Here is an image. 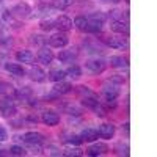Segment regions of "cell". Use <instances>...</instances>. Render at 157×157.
I'll use <instances>...</instances> for the list:
<instances>
[{"label":"cell","instance_id":"cell-22","mask_svg":"<svg viewBox=\"0 0 157 157\" xmlns=\"http://www.w3.org/2000/svg\"><path fill=\"white\" fill-rule=\"evenodd\" d=\"M80 137L83 138V141H98V138H99V135H98V129L86 127L83 132H82Z\"/></svg>","mask_w":157,"mask_h":157},{"label":"cell","instance_id":"cell-11","mask_svg":"<svg viewBox=\"0 0 157 157\" xmlns=\"http://www.w3.org/2000/svg\"><path fill=\"white\" fill-rule=\"evenodd\" d=\"M14 57H16V60H17L19 63L35 64V55H33V52H32V50H27V49H24V50H17Z\"/></svg>","mask_w":157,"mask_h":157},{"label":"cell","instance_id":"cell-31","mask_svg":"<svg viewBox=\"0 0 157 157\" xmlns=\"http://www.w3.org/2000/svg\"><path fill=\"white\" fill-rule=\"evenodd\" d=\"M64 110H66V113L68 115H74V116H80L82 115V110L80 109H77L75 105H64Z\"/></svg>","mask_w":157,"mask_h":157},{"label":"cell","instance_id":"cell-24","mask_svg":"<svg viewBox=\"0 0 157 157\" xmlns=\"http://www.w3.org/2000/svg\"><path fill=\"white\" fill-rule=\"evenodd\" d=\"M66 75H69L71 78H78L82 75V68L77 66V64H71V66L66 69Z\"/></svg>","mask_w":157,"mask_h":157},{"label":"cell","instance_id":"cell-27","mask_svg":"<svg viewBox=\"0 0 157 157\" xmlns=\"http://www.w3.org/2000/svg\"><path fill=\"white\" fill-rule=\"evenodd\" d=\"M74 3V0H54V6L55 10H66Z\"/></svg>","mask_w":157,"mask_h":157},{"label":"cell","instance_id":"cell-28","mask_svg":"<svg viewBox=\"0 0 157 157\" xmlns=\"http://www.w3.org/2000/svg\"><path fill=\"white\" fill-rule=\"evenodd\" d=\"M54 27H55V24H54L52 19H43L41 22H39V29H41L43 32H50Z\"/></svg>","mask_w":157,"mask_h":157},{"label":"cell","instance_id":"cell-18","mask_svg":"<svg viewBox=\"0 0 157 157\" xmlns=\"http://www.w3.org/2000/svg\"><path fill=\"white\" fill-rule=\"evenodd\" d=\"M5 69L10 74L16 75V77H24L25 75V69L21 66L19 63H5Z\"/></svg>","mask_w":157,"mask_h":157},{"label":"cell","instance_id":"cell-30","mask_svg":"<svg viewBox=\"0 0 157 157\" xmlns=\"http://www.w3.org/2000/svg\"><path fill=\"white\" fill-rule=\"evenodd\" d=\"M66 143H68V145H74V146H80L83 143V138L80 135H72V137H69L66 140Z\"/></svg>","mask_w":157,"mask_h":157},{"label":"cell","instance_id":"cell-39","mask_svg":"<svg viewBox=\"0 0 157 157\" xmlns=\"http://www.w3.org/2000/svg\"><path fill=\"white\" fill-rule=\"evenodd\" d=\"M27 120L36 124V123H38V116H36V115H29V116H27Z\"/></svg>","mask_w":157,"mask_h":157},{"label":"cell","instance_id":"cell-8","mask_svg":"<svg viewBox=\"0 0 157 157\" xmlns=\"http://www.w3.org/2000/svg\"><path fill=\"white\" fill-rule=\"evenodd\" d=\"M41 121L49 127H54L60 123V115L54 110H46V112L41 113Z\"/></svg>","mask_w":157,"mask_h":157},{"label":"cell","instance_id":"cell-5","mask_svg":"<svg viewBox=\"0 0 157 157\" xmlns=\"http://www.w3.org/2000/svg\"><path fill=\"white\" fill-rule=\"evenodd\" d=\"M36 58H38V61L41 63V64L49 66V64L54 61V52H52L49 47H46V46H41V47H39V50H38Z\"/></svg>","mask_w":157,"mask_h":157},{"label":"cell","instance_id":"cell-12","mask_svg":"<svg viewBox=\"0 0 157 157\" xmlns=\"http://www.w3.org/2000/svg\"><path fill=\"white\" fill-rule=\"evenodd\" d=\"M30 13H32V8H30L29 3H25V2L17 3L14 8L11 10V14H14V16H17V17H22V19H24V17H29Z\"/></svg>","mask_w":157,"mask_h":157},{"label":"cell","instance_id":"cell-4","mask_svg":"<svg viewBox=\"0 0 157 157\" xmlns=\"http://www.w3.org/2000/svg\"><path fill=\"white\" fill-rule=\"evenodd\" d=\"M85 68L91 74H102L104 71H105V68H107V63H105V60H102V58H91V60L86 61Z\"/></svg>","mask_w":157,"mask_h":157},{"label":"cell","instance_id":"cell-26","mask_svg":"<svg viewBox=\"0 0 157 157\" xmlns=\"http://www.w3.org/2000/svg\"><path fill=\"white\" fill-rule=\"evenodd\" d=\"M91 110H93L94 112V115L96 116H99V118H104V116H107V107L105 105H104V104H101V102H98L96 104V105L93 107V109H91Z\"/></svg>","mask_w":157,"mask_h":157},{"label":"cell","instance_id":"cell-23","mask_svg":"<svg viewBox=\"0 0 157 157\" xmlns=\"http://www.w3.org/2000/svg\"><path fill=\"white\" fill-rule=\"evenodd\" d=\"M72 24L80 32H88V17H85V16H75Z\"/></svg>","mask_w":157,"mask_h":157},{"label":"cell","instance_id":"cell-29","mask_svg":"<svg viewBox=\"0 0 157 157\" xmlns=\"http://www.w3.org/2000/svg\"><path fill=\"white\" fill-rule=\"evenodd\" d=\"M88 19H90V21H96V22H99V24H105L107 16L102 14V13H93V14L88 16Z\"/></svg>","mask_w":157,"mask_h":157},{"label":"cell","instance_id":"cell-16","mask_svg":"<svg viewBox=\"0 0 157 157\" xmlns=\"http://www.w3.org/2000/svg\"><path fill=\"white\" fill-rule=\"evenodd\" d=\"M110 29L116 35H127L129 33V25L126 21H112Z\"/></svg>","mask_w":157,"mask_h":157},{"label":"cell","instance_id":"cell-25","mask_svg":"<svg viewBox=\"0 0 157 157\" xmlns=\"http://www.w3.org/2000/svg\"><path fill=\"white\" fill-rule=\"evenodd\" d=\"M77 93L80 94V98H96L98 99V94L94 93V91H91L88 86H83V85L77 88Z\"/></svg>","mask_w":157,"mask_h":157},{"label":"cell","instance_id":"cell-14","mask_svg":"<svg viewBox=\"0 0 157 157\" xmlns=\"http://www.w3.org/2000/svg\"><path fill=\"white\" fill-rule=\"evenodd\" d=\"M30 78L33 82H38V83H43V82H46V78H47V74H46V71L43 69V68H39V66H33L32 69H30Z\"/></svg>","mask_w":157,"mask_h":157},{"label":"cell","instance_id":"cell-38","mask_svg":"<svg viewBox=\"0 0 157 157\" xmlns=\"http://www.w3.org/2000/svg\"><path fill=\"white\" fill-rule=\"evenodd\" d=\"M8 138V132H6V129L0 126V141H5Z\"/></svg>","mask_w":157,"mask_h":157},{"label":"cell","instance_id":"cell-40","mask_svg":"<svg viewBox=\"0 0 157 157\" xmlns=\"http://www.w3.org/2000/svg\"><path fill=\"white\" fill-rule=\"evenodd\" d=\"M3 154H5V152H2V149H0V155H3Z\"/></svg>","mask_w":157,"mask_h":157},{"label":"cell","instance_id":"cell-1","mask_svg":"<svg viewBox=\"0 0 157 157\" xmlns=\"http://www.w3.org/2000/svg\"><path fill=\"white\" fill-rule=\"evenodd\" d=\"M17 113L16 109V104L13 98H8V94H5V98L0 101V115L5 116V118H11Z\"/></svg>","mask_w":157,"mask_h":157},{"label":"cell","instance_id":"cell-15","mask_svg":"<svg viewBox=\"0 0 157 157\" xmlns=\"http://www.w3.org/2000/svg\"><path fill=\"white\" fill-rule=\"evenodd\" d=\"M116 132V129L113 124H102L99 129H98V135L99 138H104V140H110Z\"/></svg>","mask_w":157,"mask_h":157},{"label":"cell","instance_id":"cell-41","mask_svg":"<svg viewBox=\"0 0 157 157\" xmlns=\"http://www.w3.org/2000/svg\"><path fill=\"white\" fill-rule=\"evenodd\" d=\"M102 2H110V0H102Z\"/></svg>","mask_w":157,"mask_h":157},{"label":"cell","instance_id":"cell-34","mask_svg":"<svg viewBox=\"0 0 157 157\" xmlns=\"http://www.w3.org/2000/svg\"><path fill=\"white\" fill-rule=\"evenodd\" d=\"M109 17H110L112 21H123V11H120V10H113V11L109 13Z\"/></svg>","mask_w":157,"mask_h":157},{"label":"cell","instance_id":"cell-32","mask_svg":"<svg viewBox=\"0 0 157 157\" xmlns=\"http://www.w3.org/2000/svg\"><path fill=\"white\" fill-rule=\"evenodd\" d=\"M10 154H13V155H25V154H27V151H25L22 146L13 145V146L10 148Z\"/></svg>","mask_w":157,"mask_h":157},{"label":"cell","instance_id":"cell-9","mask_svg":"<svg viewBox=\"0 0 157 157\" xmlns=\"http://www.w3.org/2000/svg\"><path fill=\"white\" fill-rule=\"evenodd\" d=\"M54 24H55V27H57L60 32H69V30H72V27H74L72 19L68 17V16H64V14L58 16V17L54 21Z\"/></svg>","mask_w":157,"mask_h":157},{"label":"cell","instance_id":"cell-35","mask_svg":"<svg viewBox=\"0 0 157 157\" xmlns=\"http://www.w3.org/2000/svg\"><path fill=\"white\" fill-rule=\"evenodd\" d=\"M11 85L8 82H3V80H0V94H8L11 93Z\"/></svg>","mask_w":157,"mask_h":157},{"label":"cell","instance_id":"cell-37","mask_svg":"<svg viewBox=\"0 0 157 157\" xmlns=\"http://www.w3.org/2000/svg\"><path fill=\"white\" fill-rule=\"evenodd\" d=\"M110 82H113V83H118V85H123L124 83V78L121 77V75H118V74H115L112 78H110Z\"/></svg>","mask_w":157,"mask_h":157},{"label":"cell","instance_id":"cell-3","mask_svg":"<svg viewBox=\"0 0 157 157\" xmlns=\"http://www.w3.org/2000/svg\"><path fill=\"white\" fill-rule=\"evenodd\" d=\"M69 43V38L64 32H57L49 38V46L50 47H55V49H61V47H66Z\"/></svg>","mask_w":157,"mask_h":157},{"label":"cell","instance_id":"cell-19","mask_svg":"<svg viewBox=\"0 0 157 157\" xmlns=\"http://www.w3.org/2000/svg\"><path fill=\"white\" fill-rule=\"evenodd\" d=\"M58 60L61 63L71 64V63H74L77 60V52H74V50H61L58 54Z\"/></svg>","mask_w":157,"mask_h":157},{"label":"cell","instance_id":"cell-7","mask_svg":"<svg viewBox=\"0 0 157 157\" xmlns=\"http://www.w3.org/2000/svg\"><path fill=\"white\" fill-rule=\"evenodd\" d=\"M105 44L112 49H126L127 47V38H124L123 35H115L105 39Z\"/></svg>","mask_w":157,"mask_h":157},{"label":"cell","instance_id":"cell-13","mask_svg":"<svg viewBox=\"0 0 157 157\" xmlns=\"http://www.w3.org/2000/svg\"><path fill=\"white\" fill-rule=\"evenodd\" d=\"M71 91H72V85L68 83V82H64V80H61V82H55L54 88H52V93L57 94V96L68 94V93H71Z\"/></svg>","mask_w":157,"mask_h":157},{"label":"cell","instance_id":"cell-33","mask_svg":"<svg viewBox=\"0 0 157 157\" xmlns=\"http://www.w3.org/2000/svg\"><path fill=\"white\" fill-rule=\"evenodd\" d=\"M63 155H68V157H71V155H74V157H80V155H83V152H82L80 148H71V149H68V151H64Z\"/></svg>","mask_w":157,"mask_h":157},{"label":"cell","instance_id":"cell-36","mask_svg":"<svg viewBox=\"0 0 157 157\" xmlns=\"http://www.w3.org/2000/svg\"><path fill=\"white\" fill-rule=\"evenodd\" d=\"M116 149H118V151H116V154H120V155H121V154L129 155V146H127V145H123V146H121V143H120V145L116 146Z\"/></svg>","mask_w":157,"mask_h":157},{"label":"cell","instance_id":"cell-6","mask_svg":"<svg viewBox=\"0 0 157 157\" xmlns=\"http://www.w3.org/2000/svg\"><path fill=\"white\" fill-rule=\"evenodd\" d=\"M120 86L118 85H115L113 82H110V85L107 83L105 86H104V90H102V94H104V98H105V101H109V102H113V101H116V98L120 96Z\"/></svg>","mask_w":157,"mask_h":157},{"label":"cell","instance_id":"cell-17","mask_svg":"<svg viewBox=\"0 0 157 157\" xmlns=\"http://www.w3.org/2000/svg\"><path fill=\"white\" fill-rule=\"evenodd\" d=\"M109 63H110L112 68H118V69H123V68L129 66V60L126 57H123V55H112Z\"/></svg>","mask_w":157,"mask_h":157},{"label":"cell","instance_id":"cell-10","mask_svg":"<svg viewBox=\"0 0 157 157\" xmlns=\"http://www.w3.org/2000/svg\"><path fill=\"white\" fill-rule=\"evenodd\" d=\"M109 152V146L105 143H93L88 149H86V154L90 157H98V155H102V154H107Z\"/></svg>","mask_w":157,"mask_h":157},{"label":"cell","instance_id":"cell-2","mask_svg":"<svg viewBox=\"0 0 157 157\" xmlns=\"http://www.w3.org/2000/svg\"><path fill=\"white\" fill-rule=\"evenodd\" d=\"M22 140L27 143L30 148H39V145L44 143V135L39 134V132H35V130H30V132H25Z\"/></svg>","mask_w":157,"mask_h":157},{"label":"cell","instance_id":"cell-20","mask_svg":"<svg viewBox=\"0 0 157 157\" xmlns=\"http://www.w3.org/2000/svg\"><path fill=\"white\" fill-rule=\"evenodd\" d=\"M64 77H66V71H63L60 68L52 69L47 74V78H49V80H52V82H61V80H64Z\"/></svg>","mask_w":157,"mask_h":157},{"label":"cell","instance_id":"cell-21","mask_svg":"<svg viewBox=\"0 0 157 157\" xmlns=\"http://www.w3.org/2000/svg\"><path fill=\"white\" fill-rule=\"evenodd\" d=\"M14 98L19 99V101H29L32 98V90L29 86L17 88V90H14Z\"/></svg>","mask_w":157,"mask_h":157}]
</instances>
